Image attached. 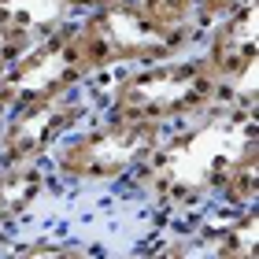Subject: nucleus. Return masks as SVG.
Here are the masks:
<instances>
[{
    "label": "nucleus",
    "instance_id": "1",
    "mask_svg": "<svg viewBox=\"0 0 259 259\" xmlns=\"http://www.w3.org/2000/svg\"><path fill=\"white\" fill-rule=\"evenodd\" d=\"M193 122V130L178 134L167 130L156 156L137 174L163 204H193L204 200V193L215 196L226 167L244 145L255 141V111H230L215 104Z\"/></svg>",
    "mask_w": 259,
    "mask_h": 259
},
{
    "label": "nucleus",
    "instance_id": "2",
    "mask_svg": "<svg viewBox=\"0 0 259 259\" xmlns=\"http://www.w3.org/2000/svg\"><path fill=\"white\" fill-rule=\"evenodd\" d=\"M219 104V78L204 56H170V60L126 67L108 93V115L130 122H152L163 130L185 126Z\"/></svg>",
    "mask_w": 259,
    "mask_h": 259
},
{
    "label": "nucleus",
    "instance_id": "3",
    "mask_svg": "<svg viewBox=\"0 0 259 259\" xmlns=\"http://www.w3.org/2000/svg\"><path fill=\"white\" fill-rule=\"evenodd\" d=\"M74 26L89 74L170 60V56H182L200 37L196 26H178V22L159 19L141 0H119V4L85 11L74 19Z\"/></svg>",
    "mask_w": 259,
    "mask_h": 259
},
{
    "label": "nucleus",
    "instance_id": "4",
    "mask_svg": "<svg viewBox=\"0 0 259 259\" xmlns=\"http://www.w3.org/2000/svg\"><path fill=\"white\" fill-rule=\"evenodd\" d=\"M167 130L152 122H130V119H104L97 126L74 130L56 145V174L63 182L78 185H108L137 178L148 167L163 145Z\"/></svg>",
    "mask_w": 259,
    "mask_h": 259
},
{
    "label": "nucleus",
    "instance_id": "5",
    "mask_svg": "<svg viewBox=\"0 0 259 259\" xmlns=\"http://www.w3.org/2000/svg\"><path fill=\"white\" fill-rule=\"evenodd\" d=\"M93 74L78 41V26L74 19H67L60 26L45 30L41 37H33L30 49L8 67V74H0V119L30 108V104L70 97Z\"/></svg>",
    "mask_w": 259,
    "mask_h": 259
},
{
    "label": "nucleus",
    "instance_id": "6",
    "mask_svg": "<svg viewBox=\"0 0 259 259\" xmlns=\"http://www.w3.org/2000/svg\"><path fill=\"white\" fill-rule=\"evenodd\" d=\"M0 163H41L49 152L85 122V100L74 93L60 100L30 104L0 119Z\"/></svg>",
    "mask_w": 259,
    "mask_h": 259
},
{
    "label": "nucleus",
    "instance_id": "7",
    "mask_svg": "<svg viewBox=\"0 0 259 259\" xmlns=\"http://www.w3.org/2000/svg\"><path fill=\"white\" fill-rule=\"evenodd\" d=\"M259 0H241L230 8L222 19L207 26V45H204V63L215 70V78H230L248 60H255V41H259Z\"/></svg>",
    "mask_w": 259,
    "mask_h": 259
},
{
    "label": "nucleus",
    "instance_id": "8",
    "mask_svg": "<svg viewBox=\"0 0 259 259\" xmlns=\"http://www.w3.org/2000/svg\"><path fill=\"white\" fill-rule=\"evenodd\" d=\"M49 189L41 163H0V233L15 230Z\"/></svg>",
    "mask_w": 259,
    "mask_h": 259
},
{
    "label": "nucleus",
    "instance_id": "9",
    "mask_svg": "<svg viewBox=\"0 0 259 259\" xmlns=\"http://www.w3.org/2000/svg\"><path fill=\"white\" fill-rule=\"evenodd\" d=\"M215 196L230 211H241V207L255 204V196H259V141H252V145H244L237 152V159H233L226 167V174H222Z\"/></svg>",
    "mask_w": 259,
    "mask_h": 259
},
{
    "label": "nucleus",
    "instance_id": "10",
    "mask_svg": "<svg viewBox=\"0 0 259 259\" xmlns=\"http://www.w3.org/2000/svg\"><path fill=\"white\" fill-rule=\"evenodd\" d=\"M259 255V215L255 204L241 207L211 237V259H255Z\"/></svg>",
    "mask_w": 259,
    "mask_h": 259
},
{
    "label": "nucleus",
    "instance_id": "11",
    "mask_svg": "<svg viewBox=\"0 0 259 259\" xmlns=\"http://www.w3.org/2000/svg\"><path fill=\"white\" fill-rule=\"evenodd\" d=\"M0 19L15 22V26L30 30L33 37H41L45 30L60 26V22L74 19L67 8V0H0Z\"/></svg>",
    "mask_w": 259,
    "mask_h": 259
},
{
    "label": "nucleus",
    "instance_id": "12",
    "mask_svg": "<svg viewBox=\"0 0 259 259\" xmlns=\"http://www.w3.org/2000/svg\"><path fill=\"white\" fill-rule=\"evenodd\" d=\"M8 259H93V248L78 241H30L15 248Z\"/></svg>",
    "mask_w": 259,
    "mask_h": 259
},
{
    "label": "nucleus",
    "instance_id": "13",
    "mask_svg": "<svg viewBox=\"0 0 259 259\" xmlns=\"http://www.w3.org/2000/svg\"><path fill=\"white\" fill-rule=\"evenodd\" d=\"M30 41H33L30 30H22V26H15V22H8V19H0V74H8V67L30 49Z\"/></svg>",
    "mask_w": 259,
    "mask_h": 259
},
{
    "label": "nucleus",
    "instance_id": "14",
    "mask_svg": "<svg viewBox=\"0 0 259 259\" xmlns=\"http://www.w3.org/2000/svg\"><path fill=\"white\" fill-rule=\"evenodd\" d=\"M148 11H156L159 19L178 22V26H196V8L200 0H141Z\"/></svg>",
    "mask_w": 259,
    "mask_h": 259
},
{
    "label": "nucleus",
    "instance_id": "15",
    "mask_svg": "<svg viewBox=\"0 0 259 259\" xmlns=\"http://www.w3.org/2000/svg\"><path fill=\"white\" fill-rule=\"evenodd\" d=\"M130 259H193V244L189 241H163V244H152V248L130 255Z\"/></svg>",
    "mask_w": 259,
    "mask_h": 259
},
{
    "label": "nucleus",
    "instance_id": "16",
    "mask_svg": "<svg viewBox=\"0 0 259 259\" xmlns=\"http://www.w3.org/2000/svg\"><path fill=\"white\" fill-rule=\"evenodd\" d=\"M241 0H200V8H196V30L204 33L215 19H222L230 8H237Z\"/></svg>",
    "mask_w": 259,
    "mask_h": 259
},
{
    "label": "nucleus",
    "instance_id": "17",
    "mask_svg": "<svg viewBox=\"0 0 259 259\" xmlns=\"http://www.w3.org/2000/svg\"><path fill=\"white\" fill-rule=\"evenodd\" d=\"M108 4H119V0H67L70 15H85V11H97V8H108Z\"/></svg>",
    "mask_w": 259,
    "mask_h": 259
},
{
    "label": "nucleus",
    "instance_id": "18",
    "mask_svg": "<svg viewBox=\"0 0 259 259\" xmlns=\"http://www.w3.org/2000/svg\"><path fill=\"white\" fill-rule=\"evenodd\" d=\"M0 126H4V122H0Z\"/></svg>",
    "mask_w": 259,
    "mask_h": 259
}]
</instances>
